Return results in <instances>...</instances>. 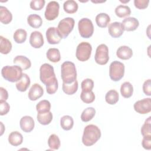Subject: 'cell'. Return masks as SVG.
Masks as SVG:
<instances>
[{
  "label": "cell",
  "instance_id": "cell-14",
  "mask_svg": "<svg viewBox=\"0 0 151 151\" xmlns=\"http://www.w3.org/2000/svg\"><path fill=\"white\" fill-rule=\"evenodd\" d=\"M19 125L22 131L25 133H29L34 129L35 122L32 117L29 116H25L21 119Z\"/></svg>",
  "mask_w": 151,
  "mask_h": 151
},
{
  "label": "cell",
  "instance_id": "cell-9",
  "mask_svg": "<svg viewBox=\"0 0 151 151\" xmlns=\"http://www.w3.org/2000/svg\"><path fill=\"white\" fill-rule=\"evenodd\" d=\"M94 60L99 65H105L107 63L109 60V48L106 44H101L97 47Z\"/></svg>",
  "mask_w": 151,
  "mask_h": 151
},
{
  "label": "cell",
  "instance_id": "cell-22",
  "mask_svg": "<svg viewBox=\"0 0 151 151\" xmlns=\"http://www.w3.org/2000/svg\"><path fill=\"white\" fill-rule=\"evenodd\" d=\"M12 19L11 12L5 6H0V21L4 24H8Z\"/></svg>",
  "mask_w": 151,
  "mask_h": 151
},
{
  "label": "cell",
  "instance_id": "cell-19",
  "mask_svg": "<svg viewBox=\"0 0 151 151\" xmlns=\"http://www.w3.org/2000/svg\"><path fill=\"white\" fill-rule=\"evenodd\" d=\"M13 63L19 66L22 70H27L31 66V63L29 59L24 55L16 56L13 60Z\"/></svg>",
  "mask_w": 151,
  "mask_h": 151
},
{
  "label": "cell",
  "instance_id": "cell-6",
  "mask_svg": "<svg viewBox=\"0 0 151 151\" xmlns=\"http://www.w3.org/2000/svg\"><path fill=\"white\" fill-rule=\"evenodd\" d=\"M55 77L53 67L48 64H43L40 68V78L41 81L46 85L47 83L54 80Z\"/></svg>",
  "mask_w": 151,
  "mask_h": 151
},
{
  "label": "cell",
  "instance_id": "cell-2",
  "mask_svg": "<svg viewBox=\"0 0 151 151\" xmlns=\"http://www.w3.org/2000/svg\"><path fill=\"white\" fill-rule=\"evenodd\" d=\"M61 76L63 82L71 84L77 79V71L75 64L69 61L64 62L61 66Z\"/></svg>",
  "mask_w": 151,
  "mask_h": 151
},
{
  "label": "cell",
  "instance_id": "cell-15",
  "mask_svg": "<svg viewBox=\"0 0 151 151\" xmlns=\"http://www.w3.org/2000/svg\"><path fill=\"white\" fill-rule=\"evenodd\" d=\"M44 90L38 83H34L30 88L28 92V98L31 101H35L42 96Z\"/></svg>",
  "mask_w": 151,
  "mask_h": 151
},
{
  "label": "cell",
  "instance_id": "cell-11",
  "mask_svg": "<svg viewBox=\"0 0 151 151\" xmlns=\"http://www.w3.org/2000/svg\"><path fill=\"white\" fill-rule=\"evenodd\" d=\"M134 110L142 114H147L151 111V99L145 98L140 100H138L134 104Z\"/></svg>",
  "mask_w": 151,
  "mask_h": 151
},
{
  "label": "cell",
  "instance_id": "cell-3",
  "mask_svg": "<svg viewBox=\"0 0 151 151\" xmlns=\"http://www.w3.org/2000/svg\"><path fill=\"white\" fill-rule=\"evenodd\" d=\"M3 78L9 82H17L22 76V69L18 65H6L1 70Z\"/></svg>",
  "mask_w": 151,
  "mask_h": 151
},
{
  "label": "cell",
  "instance_id": "cell-29",
  "mask_svg": "<svg viewBox=\"0 0 151 151\" xmlns=\"http://www.w3.org/2000/svg\"><path fill=\"white\" fill-rule=\"evenodd\" d=\"M78 6L77 3L74 0H68L64 2L63 8L64 11L67 14H74L77 12Z\"/></svg>",
  "mask_w": 151,
  "mask_h": 151
},
{
  "label": "cell",
  "instance_id": "cell-47",
  "mask_svg": "<svg viewBox=\"0 0 151 151\" xmlns=\"http://www.w3.org/2000/svg\"><path fill=\"white\" fill-rule=\"evenodd\" d=\"M0 97L1 100H6L8 97V91L2 87H0Z\"/></svg>",
  "mask_w": 151,
  "mask_h": 151
},
{
  "label": "cell",
  "instance_id": "cell-33",
  "mask_svg": "<svg viewBox=\"0 0 151 151\" xmlns=\"http://www.w3.org/2000/svg\"><path fill=\"white\" fill-rule=\"evenodd\" d=\"M95 114V109H94L92 107H87L83 111L81 114V119L84 122H88L94 117Z\"/></svg>",
  "mask_w": 151,
  "mask_h": 151
},
{
  "label": "cell",
  "instance_id": "cell-16",
  "mask_svg": "<svg viewBox=\"0 0 151 151\" xmlns=\"http://www.w3.org/2000/svg\"><path fill=\"white\" fill-rule=\"evenodd\" d=\"M122 25L124 31H133L137 28L139 22L137 19L134 17H127L123 20Z\"/></svg>",
  "mask_w": 151,
  "mask_h": 151
},
{
  "label": "cell",
  "instance_id": "cell-30",
  "mask_svg": "<svg viewBox=\"0 0 151 151\" xmlns=\"http://www.w3.org/2000/svg\"><path fill=\"white\" fill-rule=\"evenodd\" d=\"M60 125L64 130H71L74 125V120L72 117L68 115L63 116L60 119Z\"/></svg>",
  "mask_w": 151,
  "mask_h": 151
},
{
  "label": "cell",
  "instance_id": "cell-17",
  "mask_svg": "<svg viewBox=\"0 0 151 151\" xmlns=\"http://www.w3.org/2000/svg\"><path fill=\"white\" fill-rule=\"evenodd\" d=\"M108 31L110 36L113 38H119L122 35L124 32L122 23L120 22H114L109 25Z\"/></svg>",
  "mask_w": 151,
  "mask_h": 151
},
{
  "label": "cell",
  "instance_id": "cell-36",
  "mask_svg": "<svg viewBox=\"0 0 151 151\" xmlns=\"http://www.w3.org/2000/svg\"><path fill=\"white\" fill-rule=\"evenodd\" d=\"M48 145L50 148L52 150L58 149L61 146V142L58 136L55 134H51L48 139Z\"/></svg>",
  "mask_w": 151,
  "mask_h": 151
},
{
  "label": "cell",
  "instance_id": "cell-12",
  "mask_svg": "<svg viewBox=\"0 0 151 151\" xmlns=\"http://www.w3.org/2000/svg\"><path fill=\"white\" fill-rule=\"evenodd\" d=\"M45 35L47 42L50 44H57L63 38L58 28L53 27H49L47 29Z\"/></svg>",
  "mask_w": 151,
  "mask_h": 151
},
{
  "label": "cell",
  "instance_id": "cell-18",
  "mask_svg": "<svg viewBox=\"0 0 151 151\" xmlns=\"http://www.w3.org/2000/svg\"><path fill=\"white\" fill-rule=\"evenodd\" d=\"M116 55L122 60H129L133 55V51L129 47L122 45L117 50Z\"/></svg>",
  "mask_w": 151,
  "mask_h": 151
},
{
  "label": "cell",
  "instance_id": "cell-20",
  "mask_svg": "<svg viewBox=\"0 0 151 151\" xmlns=\"http://www.w3.org/2000/svg\"><path fill=\"white\" fill-rule=\"evenodd\" d=\"M30 83L31 80L27 74L24 73L21 79L17 82L16 88L18 91L21 92L25 91L29 87Z\"/></svg>",
  "mask_w": 151,
  "mask_h": 151
},
{
  "label": "cell",
  "instance_id": "cell-24",
  "mask_svg": "<svg viewBox=\"0 0 151 151\" xmlns=\"http://www.w3.org/2000/svg\"><path fill=\"white\" fill-rule=\"evenodd\" d=\"M96 22L98 27L106 28L110 22V18L106 13H100L96 17Z\"/></svg>",
  "mask_w": 151,
  "mask_h": 151
},
{
  "label": "cell",
  "instance_id": "cell-25",
  "mask_svg": "<svg viewBox=\"0 0 151 151\" xmlns=\"http://www.w3.org/2000/svg\"><path fill=\"white\" fill-rule=\"evenodd\" d=\"M47 58L52 63H57L61 59L60 52L58 49L55 48H51L48 50L46 53Z\"/></svg>",
  "mask_w": 151,
  "mask_h": 151
},
{
  "label": "cell",
  "instance_id": "cell-8",
  "mask_svg": "<svg viewBox=\"0 0 151 151\" xmlns=\"http://www.w3.org/2000/svg\"><path fill=\"white\" fill-rule=\"evenodd\" d=\"M91 51L92 47L89 42H81L77 47L76 57L80 61H86L90 58Z\"/></svg>",
  "mask_w": 151,
  "mask_h": 151
},
{
  "label": "cell",
  "instance_id": "cell-44",
  "mask_svg": "<svg viewBox=\"0 0 151 151\" xmlns=\"http://www.w3.org/2000/svg\"><path fill=\"white\" fill-rule=\"evenodd\" d=\"M149 0H134V4L136 8L139 9H144L148 6Z\"/></svg>",
  "mask_w": 151,
  "mask_h": 151
},
{
  "label": "cell",
  "instance_id": "cell-10",
  "mask_svg": "<svg viewBox=\"0 0 151 151\" xmlns=\"http://www.w3.org/2000/svg\"><path fill=\"white\" fill-rule=\"evenodd\" d=\"M59 9L60 5L58 2L55 1L49 2L44 12L45 19L48 21H52L57 18L59 14Z\"/></svg>",
  "mask_w": 151,
  "mask_h": 151
},
{
  "label": "cell",
  "instance_id": "cell-28",
  "mask_svg": "<svg viewBox=\"0 0 151 151\" xmlns=\"http://www.w3.org/2000/svg\"><path fill=\"white\" fill-rule=\"evenodd\" d=\"M37 119L41 124L47 125L49 124L52 120V114L50 111L45 113H37Z\"/></svg>",
  "mask_w": 151,
  "mask_h": 151
},
{
  "label": "cell",
  "instance_id": "cell-26",
  "mask_svg": "<svg viewBox=\"0 0 151 151\" xmlns=\"http://www.w3.org/2000/svg\"><path fill=\"white\" fill-rule=\"evenodd\" d=\"M120 93L124 98L130 97L133 93V87L132 84L128 81L123 83L120 87Z\"/></svg>",
  "mask_w": 151,
  "mask_h": 151
},
{
  "label": "cell",
  "instance_id": "cell-21",
  "mask_svg": "<svg viewBox=\"0 0 151 151\" xmlns=\"http://www.w3.org/2000/svg\"><path fill=\"white\" fill-rule=\"evenodd\" d=\"M8 142L11 145L18 146L22 144L23 142V136L19 132H12L8 136Z\"/></svg>",
  "mask_w": 151,
  "mask_h": 151
},
{
  "label": "cell",
  "instance_id": "cell-39",
  "mask_svg": "<svg viewBox=\"0 0 151 151\" xmlns=\"http://www.w3.org/2000/svg\"><path fill=\"white\" fill-rule=\"evenodd\" d=\"M141 134L143 136L151 135V117L149 116L141 127Z\"/></svg>",
  "mask_w": 151,
  "mask_h": 151
},
{
  "label": "cell",
  "instance_id": "cell-35",
  "mask_svg": "<svg viewBox=\"0 0 151 151\" xmlns=\"http://www.w3.org/2000/svg\"><path fill=\"white\" fill-rule=\"evenodd\" d=\"M115 14L118 17L123 18L130 15L131 9L127 5H119L115 9Z\"/></svg>",
  "mask_w": 151,
  "mask_h": 151
},
{
  "label": "cell",
  "instance_id": "cell-45",
  "mask_svg": "<svg viewBox=\"0 0 151 151\" xmlns=\"http://www.w3.org/2000/svg\"><path fill=\"white\" fill-rule=\"evenodd\" d=\"M142 145L144 149L147 150L151 149V135L145 136L142 141Z\"/></svg>",
  "mask_w": 151,
  "mask_h": 151
},
{
  "label": "cell",
  "instance_id": "cell-31",
  "mask_svg": "<svg viewBox=\"0 0 151 151\" xmlns=\"http://www.w3.org/2000/svg\"><path fill=\"white\" fill-rule=\"evenodd\" d=\"M119 99V95L118 92L115 90H110L107 92L105 96L106 101L111 105L115 104Z\"/></svg>",
  "mask_w": 151,
  "mask_h": 151
},
{
  "label": "cell",
  "instance_id": "cell-38",
  "mask_svg": "<svg viewBox=\"0 0 151 151\" xmlns=\"http://www.w3.org/2000/svg\"><path fill=\"white\" fill-rule=\"evenodd\" d=\"M80 98L84 103L87 104H90L93 103L94 101L95 94L92 91H88V92H85L82 91L80 94Z\"/></svg>",
  "mask_w": 151,
  "mask_h": 151
},
{
  "label": "cell",
  "instance_id": "cell-48",
  "mask_svg": "<svg viewBox=\"0 0 151 151\" xmlns=\"http://www.w3.org/2000/svg\"><path fill=\"white\" fill-rule=\"evenodd\" d=\"M121 2H123V3H126V2H129V1H120Z\"/></svg>",
  "mask_w": 151,
  "mask_h": 151
},
{
  "label": "cell",
  "instance_id": "cell-41",
  "mask_svg": "<svg viewBox=\"0 0 151 151\" xmlns=\"http://www.w3.org/2000/svg\"><path fill=\"white\" fill-rule=\"evenodd\" d=\"M81 87L83 91L88 92L92 91L94 87V82L91 78L84 79L81 84Z\"/></svg>",
  "mask_w": 151,
  "mask_h": 151
},
{
  "label": "cell",
  "instance_id": "cell-46",
  "mask_svg": "<svg viewBox=\"0 0 151 151\" xmlns=\"http://www.w3.org/2000/svg\"><path fill=\"white\" fill-rule=\"evenodd\" d=\"M143 91L144 93L150 96L151 95V80L148 79L146 80L143 84Z\"/></svg>",
  "mask_w": 151,
  "mask_h": 151
},
{
  "label": "cell",
  "instance_id": "cell-40",
  "mask_svg": "<svg viewBox=\"0 0 151 151\" xmlns=\"http://www.w3.org/2000/svg\"><path fill=\"white\" fill-rule=\"evenodd\" d=\"M45 86H46V90L48 94H54L57 91L58 87V80L57 78H55L51 81L47 83Z\"/></svg>",
  "mask_w": 151,
  "mask_h": 151
},
{
  "label": "cell",
  "instance_id": "cell-1",
  "mask_svg": "<svg viewBox=\"0 0 151 151\" xmlns=\"http://www.w3.org/2000/svg\"><path fill=\"white\" fill-rule=\"evenodd\" d=\"M101 137L100 129L94 124H89L84 129L82 142L86 146H91L95 144Z\"/></svg>",
  "mask_w": 151,
  "mask_h": 151
},
{
  "label": "cell",
  "instance_id": "cell-4",
  "mask_svg": "<svg viewBox=\"0 0 151 151\" xmlns=\"http://www.w3.org/2000/svg\"><path fill=\"white\" fill-rule=\"evenodd\" d=\"M124 65L118 61H114L111 63L109 66V76L111 80L118 81L124 76Z\"/></svg>",
  "mask_w": 151,
  "mask_h": 151
},
{
  "label": "cell",
  "instance_id": "cell-13",
  "mask_svg": "<svg viewBox=\"0 0 151 151\" xmlns=\"http://www.w3.org/2000/svg\"><path fill=\"white\" fill-rule=\"evenodd\" d=\"M44 43L42 34L38 31L31 32L29 37V44L35 48H41Z\"/></svg>",
  "mask_w": 151,
  "mask_h": 151
},
{
  "label": "cell",
  "instance_id": "cell-37",
  "mask_svg": "<svg viewBox=\"0 0 151 151\" xmlns=\"http://www.w3.org/2000/svg\"><path fill=\"white\" fill-rule=\"evenodd\" d=\"M51 109V103L48 100H43L39 101L36 105V110L38 113H42L50 111Z\"/></svg>",
  "mask_w": 151,
  "mask_h": 151
},
{
  "label": "cell",
  "instance_id": "cell-34",
  "mask_svg": "<svg viewBox=\"0 0 151 151\" xmlns=\"http://www.w3.org/2000/svg\"><path fill=\"white\" fill-rule=\"evenodd\" d=\"M27 37V32L24 29H17L13 35V38L15 42L18 44H22L26 41Z\"/></svg>",
  "mask_w": 151,
  "mask_h": 151
},
{
  "label": "cell",
  "instance_id": "cell-5",
  "mask_svg": "<svg viewBox=\"0 0 151 151\" xmlns=\"http://www.w3.org/2000/svg\"><path fill=\"white\" fill-rule=\"evenodd\" d=\"M79 34L83 38H88L91 37L94 32V27L92 21L87 18H81L78 23Z\"/></svg>",
  "mask_w": 151,
  "mask_h": 151
},
{
  "label": "cell",
  "instance_id": "cell-42",
  "mask_svg": "<svg viewBox=\"0 0 151 151\" xmlns=\"http://www.w3.org/2000/svg\"><path fill=\"white\" fill-rule=\"evenodd\" d=\"M45 1L44 0H32L30 2V8L35 11H40L44 6Z\"/></svg>",
  "mask_w": 151,
  "mask_h": 151
},
{
  "label": "cell",
  "instance_id": "cell-43",
  "mask_svg": "<svg viewBox=\"0 0 151 151\" xmlns=\"http://www.w3.org/2000/svg\"><path fill=\"white\" fill-rule=\"evenodd\" d=\"M10 109L9 104L6 101V100H0V114L3 116L6 114Z\"/></svg>",
  "mask_w": 151,
  "mask_h": 151
},
{
  "label": "cell",
  "instance_id": "cell-27",
  "mask_svg": "<svg viewBox=\"0 0 151 151\" xmlns=\"http://www.w3.org/2000/svg\"><path fill=\"white\" fill-rule=\"evenodd\" d=\"M12 50V44L7 38L0 36V52L3 54H8Z\"/></svg>",
  "mask_w": 151,
  "mask_h": 151
},
{
  "label": "cell",
  "instance_id": "cell-23",
  "mask_svg": "<svg viewBox=\"0 0 151 151\" xmlns=\"http://www.w3.org/2000/svg\"><path fill=\"white\" fill-rule=\"evenodd\" d=\"M27 22L28 25L33 28H40L42 24L41 17L37 14H31L27 18Z\"/></svg>",
  "mask_w": 151,
  "mask_h": 151
},
{
  "label": "cell",
  "instance_id": "cell-7",
  "mask_svg": "<svg viewBox=\"0 0 151 151\" xmlns=\"http://www.w3.org/2000/svg\"><path fill=\"white\" fill-rule=\"evenodd\" d=\"M75 24V21L73 18L67 17L62 19L58 24V29L60 32L63 38L68 37L73 31Z\"/></svg>",
  "mask_w": 151,
  "mask_h": 151
},
{
  "label": "cell",
  "instance_id": "cell-32",
  "mask_svg": "<svg viewBox=\"0 0 151 151\" xmlns=\"http://www.w3.org/2000/svg\"><path fill=\"white\" fill-rule=\"evenodd\" d=\"M62 88L63 91L68 95H73L76 93L78 90V82L77 80L71 84L63 83Z\"/></svg>",
  "mask_w": 151,
  "mask_h": 151
}]
</instances>
